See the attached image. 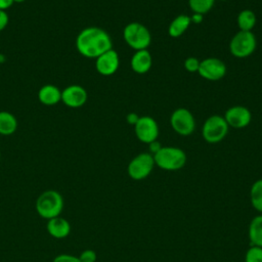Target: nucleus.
<instances>
[{"label":"nucleus","mask_w":262,"mask_h":262,"mask_svg":"<svg viewBox=\"0 0 262 262\" xmlns=\"http://www.w3.org/2000/svg\"><path fill=\"white\" fill-rule=\"evenodd\" d=\"M78 52L87 58H97L113 48L112 38L106 31L98 27L83 29L76 38Z\"/></svg>","instance_id":"1"},{"label":"nucleus","mask_w":262,"mask_h":262,"mask_svg":"<svg viewBox=\"0 0 262 262\" xmlns=\"http://www.w3.org/2000/svg\"><path fill=\"white\" fill-rule=\"evenodd\" d=\"M63 206L64 201L61 193L55 189H47L37 198L35 209L40 217L49 220L60 216Z\"/></svg>","instance_id":"2"},{"label":"nucleus","mask_w":262,"mask_h":262,"mask_svg":"<svg viewBox=\"0 0 262 262\" xmlns=\"http://www.w3.org/2000/svg\"><path fill=\"white\" fill-rule=\"evenodd\" d=\"M155 165L165 171H177L186 164V154L183 149L176 146H162L154 155Z\"/></svg>","instance_id":"3"},{"label":"nucleus","mask_w":262,"mask_h":262,"mask_svg":"<svg viewBox=\"0 0 262 262\" xmlns=\"http://www.w3.org/2000/svg\"><path fill=\"white\" fill-rule=\"evenodd\" d=\"M123 38L126 44L135 51L147 49L151 43L149 30L144 25L137 21H132L125 26Z\"/></svg>","instance_id":"4"},{"label":"nucleus","mask_w":262,"mask_h":262,"mask_svg":"<svg viewBox=\"0 0 262 262\" xmlns=\"http://www.w3.org/2000/svg\"><path fill=\"white\" fill-rule=\"evenodd\" d=\"M257 39L252 31H238L229 42V51L236 58H246L254 53Z\"/></svg>","instance_id":"5"},{"label":"nucleus","mask_w":262,"mask_h":262,"mask_svg":"<svg viewBox=\"0 0 262 262\" xmlns=\"http://www.w3.org/2000/svg\"><path fill=\"white\" fill-rule=\"evenodd\" d=\"M228 125L223 116L213 115L206 119L202 127V135L206 142L215 144L222 141L228 133Z\"/></svg>","instance_id":"6"},{"label":"nucleus","mask_w":262,"mask_h":262,"mask_svg":"<svg viewBox=\"0 0 262 262\" xmlns=\"http://www.w3.org/2000/svg\"><path fill=\"white\" fill-rule=\"evenodd\" d=\"M155 166L154 156L149 152H141L129 162L127 173L133 180H143L152 172Z\"/></svg>","instance_id":"7"},{"label":"nucleus","mask_w":262,"mask_h":262,"mask_svg":"<svg viewBox=\"0 0 262 262\" xmlns=\"http://www.w3.org/2000/svg\"><path fill=\"white\" fill-rule=\"evenodd\" d=\"M170 124L172 129L181 136H188L195 129V119L192 113L185 107H178L173 111Z\"/></svg>","instance_id":"8"},{"label":"nucleus","mask_w":262,"mask_h":262,"mask_svg":"<svg viewBox=\"0 0 262 262\" xmlns=\"http://www.w3.org/2000/svg\"><path fill=\"white\" fill-rule=\"evenodd\" d=\"M134 132L139 141L149 144L158 139L160 129L157 121L152 117L142 116L139 117L137 123L134 125Z\"/></svg>","instance_id":"9"},{"label":"nucleus","mask_w":262,"mask_h":262,"mask_svg":"<svg viewBox=\"0 0 262 262\" xmlns=\"http://www.w3.org/2000/svg\"><path fill=\"white\" fill-rule=\"evenodd\" d=\"M198 73L205 80L218 81L226 75V66L217 57H208L201 60Z\"/></svg>","instance_id":"10"},{"label":"nucleus","mask_w":262,"mask_h":262,"mask_svg":"<svg viewBox=\"0 0 262 262\" xmlns=\"http://www.w3.org/2000/svg\"><path fill=\"white\" fill-rule=\"evenodd\" d=\"M223 117L228 127L234 129L246 128L252 120V114L250 110L244 105H233L227 108Z\"/></svg>","instance_id":"11"},{"label":"nucleus","mask_w":262,"mask_h":262,"mask_svg":"<svg viewBox=\"0 0 262 262\" xmlns=\"http://www.w3.org/2000/svg\"><path fill=\"white\" fill-rule=\"evenodd\" d=\"M120 66V57L113 48L95 58V69L101 76L114 75Z\"/></svg>","instance_id":"12"},{"label":"nucleus","mask_w":262,"mask_h":262,"mask_svg":"<svg viewBox=\"0 0 262 262\" xmlns=\"http://www.w3.org/2000/svg\"><path fill=\"white\" fill-rule=\"evenodd\" d=\"M87 98L86 89L80 85H70L61 91V101L72 108L81 107L86 103Z\"/></svg>","instance_id":"13"},{"label":"nucleus","mask_w":262,"mask_h":262,"mask_svg":"<svg viewBox=\"0 0 262 262\" xmlns=\"http://www.w3.org/2000/svg\"><path fill=\"white\" fill-rule=\"evenodd\" d=\"M46 230L52 237L62 239L68 237L71 233V224L66 218L57 216L47 220Z\"/></svg>","instance_id":"14"},{"label":"nucleus","mask_w":262,"mask_h":262,"mask_svg":"<svg viewBox=\"0 0 262 262\" xmlns=\"http://www.w3.org/2000/svg\"><path fill=\"white\" fill-rule=\"evenodd\" d=\"M131 69L134 73L142 75L147 73L152 66V57L147 49L137 50L131 57Z\"/></svg>","instance_id":"15"},{"label":"nucleus","mask_w":262,"mask_h":262,"mask_svg":"<svg viewBox=\"0 0 262 262\" xmlns=\"http://www.w3.org/2000/svg\"><path fill=\"white\" fill-rule=\"evenodd\" d=\"M38 99L44 105H55L61 101V91L55 85L46 84L39 89Z\"/></svg>","instance_id":"16"},{"label":"nucleus","mask_w":262,"mask_h":262,"mask_svg":"<svg viewBox=\"0 0 262 262\" xmlns=\"http://www.w3.org/2000/svg\"><path fill=\"white\" fill-rule=\"evenodd\" d=\"M191 24L190 16L186 14H179L172 19L168 27V34L172 38H178L182 36Z\"/></svg>","instance_id":"17"},{"label":"nucleus","mask_w":262,"mask_h":262,"mask_svg":"<svg viewBox=\"0 0 262 262\" xmlns=\"http://www.w3.org/2000/svg\"><path fill=\"white\" fill-rule=\"evenodd\" d=\"M17 129V120L15 116L6 111H0V135L8 136Z\"/></svg>","instance_id":"18"},{"label":"nucleus","mask_w":262,"mask_h":262,"mask_svg":"<svg viewBox=\"0 0 262 262\" xmlns=\"http://www.w3.org/2000/svg\"><path fill=\"white\" fill-rule=\"evenodd\" d=\"M248 233L251 245L262 248V214L255 216L251 220Z\"/></svg>","instance_id":"19"},{"label":"nucleus","mask_w":262,"mask_h":262,"mask_svg":"<svg viewBox=\"0 0 262 262\" xmlns=\"http://www.w3.org/2000/svg\"><path fill=\"white\" fill-rule=\"evenodd\" d=\"M257 21L255 12L251 9H243L238 12L236 23L239 31H252Z\"/></svg>","instance_id":"20"},{"label":"nucleus","mask_w":262,"mask_h":262,"mask_svg":"<svg viewBox=\"0 0 262 262\" xmlns=\"http://www.w3.org/2000/svg\"><path fill=\"white\" fill-rule=\"evenodd\" d=\"M250 201L253 208L262 213V179L256 180L250 188Z\"/></svg>","instance_id":"21"},{"label":"nucleus","mask_w":262,"mask_h":262,"mask_svg":"<svg viewBox=\"0 0 262 262\" xmlns=\"http://www.w3.org/2000/svg\"><path fill=\"white\" fill-rule=\"evenodd\" d=\"M216 0H188V6L193 13L205 15L214 6Z\"/></svg>","instance_id":"22"},{"label":"nucleus","mask_w":262,"mask_h":262,"mask_svg":"<svg viewBox=\"0 0 262 262\" xmlns=\"http://www.w3.org/2000/svg\"><path fill=\"white\" fill-rule=\"evenodd\" d=\"M245 262H262V248L252 246L245 255Z\"/></svg>","instance_id":"23"},{"label":"nucleus","mask_w":262,"mask_h":262,"mask_svg":"<svg viewBox=\"0 0 262 262\" xmlns=\"http://www.w3.org/2000/svg\"><path fill=\"white\" fill-rule=\"evenodd\" d=\"M200 62H201L200 59H198L194 56H190L184 60V68L189 73H198L200 68Z\"/></svg>","instance_id":"24"},{"label":"nucleus","mask_w":262,"mask_h":262,"mask_svg":"<svg viewBox=\"0 0 262 262\" xmlns=\"http://www.w3.org/2000/svg\"><path fill=\"white\" fill-rule=\"evenodd\" d=\"M78 257L81 262H96L97 260L96 252L91 249H86L82 251Z\"/></svg>","instance_id":"25"},{"label":"nucleus","mask_w":262,"mask_h":262,"mask_svg":"<svg viewBox=\"0 0 262 262\" xmlns=\"http://www.w3.org/2000/svg\"><path fill=\"white\" fill-rule=\"evenodd\" d=\"M52 262H81L78 256L71 254H59L54 257Z\"/></svg>","instance_id":"26"},{"label":"nucleus","mask_w":262,"mask_h":262,"mask_svg":"<svg viewBox=\"0 0 262 262\" xmlns=\"http://www.w3.org/2000/svg\"><path fill=\"white\" fill-rule=\"evenodd\" d=\"M9 21V16L5 10H0V32L3 31Z\"/></svg>","instance_id":"27"},{"label":"nucleus","mask_w":262,"mask_h":262,"mask_svg":"<svg viewBox=\"0 0 262 262\" xmlns=\"http://www.w3.org/2000/svg\"><path fill=\"white\" fill-rule=\"evenodd\" d=\"M138 119H139V116H138L136 113H134V112H131V113H129V114L126 116V122H127L129 125H132V126H134V125L137 123Z\"/></svg>","instance_id":"28"},{"label":"nucleus","mask_w":262,"mask_h":262,"mask_svg":"<svg viewBox=\"0 0 262 262\" xmlns=\"http://www.w3.org/2000/svg\"><path fill=\"white\" fill-rule=\"evenodd\" d=\"M161 147H162V145L160 144V142H159L158 140L152 141V142H150V143L148 144V152L154 156L157 151L160 150Z\"/></svg>","instance_id":"29"},{"label":"nucleus","mask_w":262,"mask_h":262,"mask_svg":"<svg viewBox=\"0 0 262 262\" xmlns=\"http://www.w3.org/2000/svg\"><path fill=\"white\" fill-rule=\"evenodd\" d=\"M13 4V0H0V10H5L10 8Z\"/></svg>","instance_id":"30"},{"label":"nucleus","mask_w":262,"mask_h":262,"mask_svg":"<svg viewBox=\"0 0 262 262\" xmlns=\"http://www.w3.org/2000/svg\"><path fill=\"white\" fill-rule=\"evenodd\" d=\"M203 17H204V15H202V14H200V13H192V15L190 16V20H191L192 24L198 25V24H201V23H202Z\"/></svg>","instance_id":"31"},{"label":"nucleus","mask_w":262,"mask_h":262,"mask_svg":"<svg viewBox=\"0 0 262 262\" xmlns=\"http://www.w3.org/2000/svg\"><path fill=\"white\" fill-rule=\"evenodd\" d=\"M26 0H13V3H23L25 2Z\"/></svg>","instance_id":"32"},{"label":"nucleus","mask_w":262,"mask_h":262,"mask_svg":"<svg viewBox=\"0 0 262 262\" xmlns=\"http://www.w3.org/2000/svg\"><path fill=\"white\" fill-rule=\"evenodd\" d=\"M218 1H227V0H218Z\"/></svg>","instance_id":"33"},{"label":"nucleus","mask_w":262,"mask_h":262,"mask_svg":"<svg viewBox=\"0 0 262 262\" xmlns=\"http://www.w3.org/2000/svg\"><path fill=\"white\" fill-rule=\"evenodd\" d=\"M0 160H1V154H0Z\"/></svg>","instance_id":"34"}]
</instances>
